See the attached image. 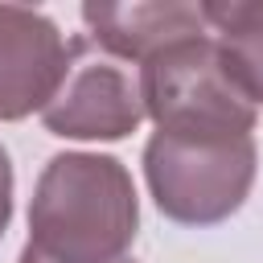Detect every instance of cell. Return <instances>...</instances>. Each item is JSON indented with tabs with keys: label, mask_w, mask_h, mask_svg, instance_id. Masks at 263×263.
Segmentation results:
<instances>
[{
	"label": "cell",
	"mask_w": 263,
	"mask_h": 263,
	"mask_svg": "<svg viewBox=\"0 0 263 263\" xmlns=\"http://www.w3.org/2000/svg\"><path fill=\"white\" fill-rule=\"evenodd\" d=\"M201 12L234 86L259 111L263 107V0H218V4H201Z\"/></svg>",
	"instance_id": "obj_7"
},
{
	"label": "cell",
	"mask_w": 263,
	"mask_h": 263,
	"mask_svg": "<svg viewBox=\"0 0 263 263\" xmlns=\"http://www.w3.org/2000/svg\"><path fill=\"white\" fill-rule=\"evenodd\" d=\"M70 70L62 29L25 4H0V119L45 111Z\"/></svg>",
	"instance_id": "obj_5"
},
{
	"label": "cell",
	"mask_w": 263,
	"mask_h": 263,
	"mask_svg": "<svg viewBox=\"0 0 263 263\" xmlns=\"http://www.w3.org/2000/svg\"><path fill=\"white\" fill-rule=\"evenodd\" d=\"M255 140H181L152 132L144 148V177L164 218L181 226L226 222L255 185Z\"/></svg>",
	"instance_id": "obj_3"
},
{
	"label": "cell",
	"mask_w": 263,
	"mask_h": 263,
	"mask_svg": "<svg viewBox=\"0 0 263 263\" xmlns=\"http://www.w3.org/2000/svg\"><path fill=\"white\" fill-rule=\"evenodd\" d=\"M140 99L156 132L181 140H242L259 119L210 33L152 53L140 66Z\"/></svg>",
	"instance_id": "obj_2"
},
{
	"label": "cell",
	"mask_w": 263,
	"mask_h": 263,
	"mask_svg": "<svg viewBox=\"0 0 263 263\" xmlns=\"http://www.w3.org/2000/svg\"><path fill=\"white\" fill-rule=\"evenodd\" d=\"M140 230L132 173L115 156L58 152L33 189L29 247L49 263H119Z\"/></svg>",
	"instance_id": "obj_1"
},
{
	"label": "cell",
	"mask_w": 263,
	"mask_h": 263,
	"mask_svg": "<svg viewBox=\"0 0 263 263\" xmlns=\"http://www.w3.org/2000/svg\"><path fill=\"white\" fill-rule=\"evenodd\" d=\"M8 218H12V164H8V152L0 148V238L8 230Z\"/></svg>",
	"instance_id": "obj_8"
},
{
	"label": "cell",
	"mask_w": 263,
	"mask_h": 263,
	"mask_svg": "<svg viewBox=\"0 0 263 263\" xmlns=\"http://www.w3.org/2000/svg\"><path fill=\"white\" fill-rule=\"evenodd\" d=\"M82 25L86 41L99 45L107 58H127V62H148L164 45L189 41L210 33L201 4L185 0H136V4H82Z\"/></svg>",
	"instance_id": "obj_6"
},
{
	"label": "cell",
	"mask_w": 263,
	"mask_h": 263,
	"mask_svg": "<svg viewBox=\"0 0 263 263\" xmlns=\"http://www.w3.org/2000/svg\"><path fill=\"white\" fill-rule=\"evenodd\" d=\"M41 123L62 140H123L144 123L140 78L86 37L70 41V70L45 103Z\"/></svg>",
	"instance_id": "obj_4"
},
{
	"label": "cell",
	"mask_w": 263,
	"mask_h": 263,
	"mask_svg": "<svg viewBox=\"0 0 263 263\" xmlns=\"http://www.w3.org/2000/svg\"><path fill=\"white\" fill-rule=\"evenodd\" d=\"M16 263H49V259H45V255H37V251L25 242V251H21V259H16ZM119 263H136V259H119Z\"/></svg>",
	"instance_id": "obj_9"
}]
</instances>
